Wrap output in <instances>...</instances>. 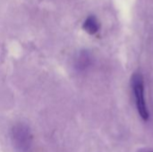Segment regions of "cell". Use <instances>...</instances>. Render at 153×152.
<instances>
[{
    "label": "cell",
    "instance_id": "1",
    "mask_svg": "<svg viewBox=\"0 0 153 152\" xmlns=\"http://www.w3.org/2000/svg\"><path fill=\"white\" fill-rule=\"evenodd\" d=\"M12 142L18 152H30L32 147V134L25 124H17L11 131Z\"/></svg>",
    "mask_w": 153,
    "mask_h": 152
},
{
    "label": "cell",
    "instance_id": "2",
    "mask_svg": "<svg viewBox=\"0 0 153 152\" xmlns=\"http://www.w3.org/2000/svg\"><path fill=\"white\" fill-rule=\"evenodd\" d=\"M132 89L135 98V104L140 116L144 120L148 121L149 119V111L146 106L144 99V85L143 75L139 73H136L132 77Z\"/></svg>",
    "mask_w": 153,
    "mask_h": 152
},
{
    "label": "cell",
    "instance_id": "3",
    "mask_svg": "<svg viewBox=\"0 0 153 152\" xmlns=\"http://www.w3.org/2000/svg\"><path fill=\"white\" fill-rule=\"evenodd\" d=\"M82 28L86 32H88L91 35H93V34H96L100 30V24L98 19L94 15H90L84 21L82 24Z\"/></svg>",
    "mask_w": 153,
    "mask_h": 152
},
{
    "label": "cell",
    "instance_id": "4",
    "mask_svg": "<svg viewBox=\"0 0 153 152\" xmlns=\"http://www.w3.org/2000/svg\"><path fill=\"white\" fill-rule=\"evenodd\" d=\"M90 64V57L87 53H82L80 56L77 59L76 62V67L80 70L85 69Z\"/></svg>",
    "mask_w": 153,
    "mask_h": 152
},
{
    "label": "cell",
    "instance_id": "5",
    "mask_svg": "<svg viewBox=\"0 0 153 152\" xmlns=\"http://www.w3.org/2000/svg\"><path fill=\"white\" fill-rule=\"evenodd\" d=\"M140 152H151V151H140Z\"/></svg>",
    "mask_w": 153,
    "mask_h": 152
}]
</instances>
